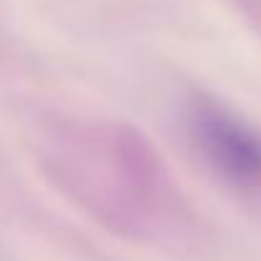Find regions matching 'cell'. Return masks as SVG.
<instances>
[{
	"label": "cell",
	"mask_w": 261,
	"mask_h": 261,
	"mask_svg": "<svg viewBox=\"0 0 261 261\" xmlns=\"http://www.w3.org/2000/svg\"><path fill=\"white\" fill-rule=\"evenodd\" d=\"M193 137L218 173L236 182H261V135L244 122L203 107L193 114Z\"/></svg>",
	"instance_id": "1"
}]
</instances>
